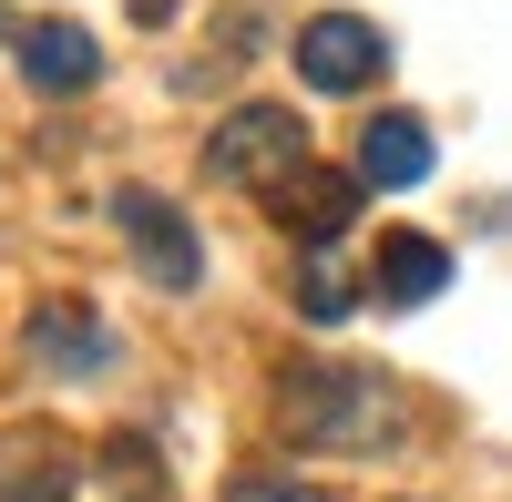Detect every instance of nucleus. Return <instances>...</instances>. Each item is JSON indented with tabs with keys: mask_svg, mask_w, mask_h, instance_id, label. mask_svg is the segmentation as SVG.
<instances>
[{
	"mask_svg": "<svg viewBox=\"0 0 512 502\" xmlns=\"http://www.w3.org/2000/svg\"><path fill=\"white\" fill-rule=\"evenodd\" d=\"M431 123L420 113H379L369 134H359V185H379V195H410V185H431Z\"/></svg>",
	"mask_w": 512,
	"mask_h": 502,
	"instance_id": "6",
	"label": "nucleus"
},
{
	"mask_svg": "<svg viewBox=\"0 0 512 502\" xmlns=\"http://www.w3.org/2000/svg\"><path fill=\"white\" fill-rule=\"evenodd\" d=\"M11 52H21L31 93H93V82H103V41L82 31V21H31Z\"/></svg>",
	"mask_w": 512,
	"mask_h": 502,
	"instance_id": "5",
	"label": "nucleus"
},
{
	"mask_svg": "<svg viewBox=\"0 0 512 502\" xmlns=\"http://www.w3.org/2000/svg\"><path fill=\"white\" fill-rule=\"evenodd\" d=\"M31 359L52 369V380H93V369L113 359V328L93 318V308H31Z\"/></svg>",
	"mask_w": 512,
	"mask_h": 502,
	"instance_id": "8",
	"label": "nucleus"
},
{
	"mask_svg": "<svg viewBox=\"0 0 512 502\" xmlns=\"http://www.w3.org/2000/svg\"><path fill=\"white\" fill-rule=\"evenodd\" d=\"M297 164H308V123L287 103H236L216 123V144H205V175L216 185H246V195H277Z\"/></svg>",
	"mask_w": 512,
	"mask_h": 502,
	"instance_id": "2",
	"label": "nucleus"
},
{
	"mask_svg": "<svg viewBox=\"0 0 512 502\" xmlns=\"http://www.w3.org/2000/svg\"><path fill=\"white\" fill-rule=\"evenodd\" d=\"M297 72H308V93H369V82L390 72V41L359 11H318L297 31Z\"/></svg>",
	"mask_w": 512,
	"mask_h": 502,
	"instance_id": "4",
	"label": "nucleus"
},
{
	"mask_svg": "<svg viewBox=\"0 0 512 502\" xmlns=\"http://www.w3.org/2000/svg\"><path fill=\"white\" fill-rule=\"evenodd\" d=\"M72 482H82V462L62 441H41V431L0 441V502H72Z\"/></svg>",
	"mask_w": 512,
	"mask_h": 502,
	"instance_id": "9",
	"label": "nucleus"
},
{
	"mask_svg": "<svg viewBox=\"0 0 512 502\" xmlns=\"http://www.w3.org/2000/svg\"><path fill=\"white\" fill-rule=\"evenodd\" d=\"M277 421L308 451H390L400 441V390L359 359H297V369H277Z\"/></svg>",
	"mask_w": 512,
	"mask_h": 502,
	"instance_id": "1",
	"label": "nucleus"
},
{
	"mask_svg": "<svg viewBox=\"0 0 512 502\" xmlns=\"http://www.w3.org/2000/svg\"><path fill=\"white\" fill-rule=\"evenodd\" d=\"M113 226H123L134 267L164 287V298H185V287L205 277V246H195V226H185V205H164L154 185H123V195H113Z\"/></svg>",
	"mask_w": 512,
	"mask_h": 502,
	"instance_id": "3",
	"label": "nucleus"
},
{
	"mask_svg": "<svg viewBox=\"0 0 512 502\" xmlns=\"http://www.w3.org/2000/svg\"><path fill=\"white\" fill-rule=\"evenodd\" d=\"M359 195H369L359 175H318V164H297L267 205H277V216L308 236V246H338V236H349V216H359Z\"/></svg>",
	"mask_w": 512,
	"mask_h": 502,
	"instance_id": "7",
	"label": "nucleus"
},
{
	"mask_svg": "<svg viewBox=\"0 0 512 502\" xmlns=\"http://www.w3.org/2000/svg\"><path fill=\"white\" fill-rule=\"evenodd\" d=\"M441 287H451V246L441 236H390L379 246V298L390 308H431Z\"/></svg>",
	"mask_w": 512,
	"mask_h": 502,
	"instance_id": "10",
	"label": "nucleus"
},
{
	"mask_svg": "<svg viewBox=\"0 0 512 502\" xmlns=\"http://www.w3.org/2000/svg\"><path fill=\"white\" fill-rule=\"evenodd\" d=\"M349 298H359V287H349V267H338L328 246H318V257H308V277H297V308H308L318 328H338V318H349Z\"/></svg>",
	"mask_w": 512,
	"mask_h": 502,
	"instance_id": "11",
	"label": "nucleus"
},
{
	"mask_svg": "<svg viewBox=\"0 0 512 502\" xmlns=\"http://www.w3.org/2000/svg\"><path fill=\"white\" fill-rule=\"evenodd\" d=\"M226 502H328V492L318 482H236Z\"/></svg>",
	"mask_w": 512,
	"mask_h": 502,
	"instance_id": "12",
	"label": "nucleus"
}]
</instances>
